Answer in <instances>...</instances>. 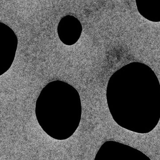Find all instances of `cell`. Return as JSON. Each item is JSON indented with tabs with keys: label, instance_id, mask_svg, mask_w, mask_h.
Returning <instances> with one entry per match:
<instances>
[{
	"label": "cell",
	"instance_id": "cell-1",
	"mask_svg": "<svg viewBox=\"0 0 160 160\" xmlns=\"http://www.w3.org/2000/svg\"><path fill=\"white\" fill-rule=\"evenodd\" d=\"M139 12L149 21L160 22V0H136Z\"/></svg>",
	"mask_w": 160,
	"mask_h": 160
}]
</instances>
